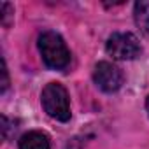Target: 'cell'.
Returning <instances> with one entry per match:
<instances>
[{"instance_id":"277c9868","label":"cell","mask_w":149,"mask_h":149,"mask_svg":"<svg viewBox=\"0 0 149 149\" xmlns=\"http://www.w3.org/2000/svg\"><path fill=\"white\" fill-rule=\"evenodd\" d=\"M93 81L102 91L114 93L123 84V74L116 65L109 61H98L93 70Z\"/></svg>"},{"instance_id":"6da1fadb","label":"cell","mask_w":149,"mask_h":149,"mask_svg":"<svg viewBox=\"0 0 149 149\" xmlns=\"http://www.w3.org/2000/svg\"><path fill=\"white\" fill-rule=\"evenodd\" d=\"M37 46H39V53L44 60V63L53 68V70H63L68 67L70 63V51L65 44V40L61 39L60 33L46 30L39 35L37 39Z\"/></svg>"},{"instance_id":"9c48e42d","label":"cell","mask_w":149,"mask_h":149,"mask_svg":"<svg viewBox=\"0 0 149 149\" xmlns=\"http://www.w3.org/2000/svg\"><path fill=\"white\" fill-rule=\"evenodd\" d=\"M146 111H147V114H149V97L146 98Z\"/></svg>"},{"instance_id":"5b68a950","label":"cell","mask_w":149,"mask_h":149,"mask_svg":"<svg viewBox=\"0 0 149 149\" xmlns=\"http://www.w3.org/2000/svg\"><path fill=\"white\" fill-rule=\"evenodd\" d=\"M51 142L44 132L32 130L19 139V149H49Z\"/></svg>"},{"instance_id":"3957f363","label":"cell","mask_w":149,"mask_h":149,"mask_svg":"<svg viewBox=\"0 0 149 149\" xmlns=\"http://www.w3.org/2000/svg\"><path fill=\"white\" fill-rule=\"evenodd\" d=\"M105 51L116 60H133L140 54L142 47L139 39L130 32H116L105 42Z\"/></svg>"},{"instance_id":"52a82bcc","label":"cell","mask_w":149,"mask_h":149,"mask_svg":"<svg viewBox=\"0 0 149 149\" xmlns=\"http://www.w3.org/2000/svg\"><path fill=\"white\" fill-rule=\"evenodd\" d=\"M9 130H16L14 121H11L7 116H2V133H4V139H9Z\"/></svg>"},{"instance_id":"7a4b0ae2","label":"cell","mask_w":149,"mask_h":149,"mask_svg":"<svg viewBox=\"0 0 149 149\" xmlns=\"http://www.w3.org/2000/svg\"><path fill=\"white\" fill-rule=\"evenodd\" d=\"M40 104L47 116H51L56 121H68L70 119V102L68 93L63 84L60 83H49L42 93H40Z\"/></svg>"},{"instance_id":"ba28073f","label":"cell","mask_w":149,"mask_h":149,"mask_svg":"<svg viewBox=\"0 0 149 149\" xmlns=\"http://www.w3.org/2000/svg\"><path fill=\"white\" fill-rule=\"evenodd\" d=\"M2 76H4V81H2V93H6V90L9 88V74H7V67H6V60L2 58Z\"/></svg>"},{"instance_id":"8992f818","label":"cell","mask_w":149,"mask_h":149,"mask_svg":"<svg viewBox=\"0 0 149 149\" xmlns=\"http://www.w3.org/2000/svg\"><path fill=\"white\" fill-rule=\"evenodd\" d=\"M133 18L137 28L149 39V0H140L133 6Z\"/></svg>"}]
</instances>
